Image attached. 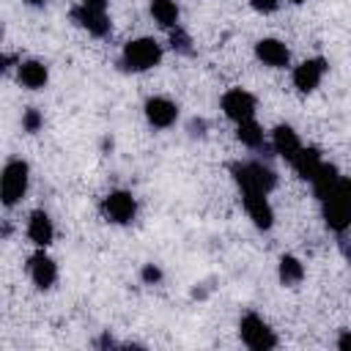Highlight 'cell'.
I'll list each match as a JSON object with an SVG mask.
<instances>
[{
	"label": "cell",
	"instance_id": "24",
	"mask_svg": "<svg viewBox=\"0 0 351 351\" xmlns=\"http://www.w3.org/2000/svg\"><path fill=\"white\" fill-rule=\"evenodd\" d=\"M186 134H189V137L203 140V137L208 134V121H206V118H197V115H195V118H189V121H186Z\"/></svg>",
	"mask_w": 351,
	"mask_h": 351
},
{
	"label": "cell",
	"instance_id": "18",
	"mask_svg": "<svg viewBox=\"0 0 351 351\" xmlns=\"http://www.w3.org/2000/svg\"><path fill=\"white\" fill-rule=\"evenodd\" d=\"M236 137H239V140H241V145H247L250 151H261V148H266V134H263V126H261L255 118L236 123Z\"/></svg>",
	"mask_w": 351,
	"mask_h": 351
},
{
	"label": "cell",
	"instance_id": "17",
	"mask_svg": "<svg viewBox=\"0 0 351 351\" xmlns=\"http://www.w3.org/2000/svg\"><path fill=\"white\" fill-rule=\"evenodd\" d=\"M324 165V159H321V151L318 148H313V145H302V151L296 154V159L291 162V167L296 170V176L299 178H304V181H310L315 173H318V167Z\"/></svg>",
	"mask_w": 351,
	"mask_h": 351
},
{
	"label": "cell",
	"instance_id": "7",
	"mask_svg": "<svg viewBox=\"0 0 351 351\" xmlns=\"http://www.w3.org/2000/svg\"><path fill=\"white\" fill-rule=\"evenodd\" d=\"M219 107H222V112H225L233 123H241V121L255 118V96H252L250 90H244V88H230V90H225L222 99H219Z\"/></svg>",
	"mask_w": 351,
	"mask_h": 351
},
{
	"label": "cell",
	"instance_id": "9",
	"mask_svg": "<svg viewBox=\"0 0 351 351\" xmlns=\"http://www.w3.org/2000/svg\"><path fill=\"white\" fill-rule=\"evenodd\" d=\"M27 274H30V280H33L36 288L49 291V288L55 285V280H58V263L44 252V247H38V250L27 258Z\"/></svg>",
	"mask_w": 351,
	"mask_h": 351
},
{
	"label": "cell",
	"instance_id": "13",
	"mask_svg": "<svg viewBox=\"0 0 351 351\" xmlns=\"http://www.w3.org/2000/svg\"><path fill=\"white\" fill-rule=\"evenodd\" d=\"M255 58L269 69H285L291 60V52L280 38H261L255 44Z\"/></svg>",
	"mask_w": 351,
	"mask_h": 351
},
{
	"label": "cell",
	"instance_id": "12",
	"mask_svg": "<svg viewBox=\"0 0 351 351\" xmlns=\"http://www.w3.org/2000/svg\"><path fill=\"white\" fill-rule=\"evenodd\" d=\"M69 14H71V22H77L82 30H88L96 38H104L110 33V19H107L104 11H96V8H88L82 3H77Z\"/></svg>",
	"mask_w": 351,
	"mask_h": 351
},
{
	"label": "cell",
	"instance_id": "2",
	"mask_svg": "<svg viewBox=\"0 0 351 351\" xmlns=\"http://www.w3.org/2000/svg\"><path fill=\"white\" fill-rule=\"evenodd\" d=\"M162 63V44L156 38H132L123 44V52L118 58V69L126 74H140Z\"/></svg>",
	"mask_w": 351,
	"mask_h": 351
},
{
	"label": "cell",
	"instance_id": "32",
	"mask_svg": "<svg viewBox=\"0 0 351 351\" xmlns=\"http://www.w3.org/2000/svg\"><path fill=\"white\" fill-rule=\"evenodd\" d=\"M25 3H27V5H33V8H38V5H44L47 0H25Z\"/></svg>",
	"mask_w": 351,
	"mask_h": 351
},
{
	"label": "cell",
	"instance_id": "4",
	"mask_svg": "<svg viewBox=\"0 0 351 351\" xmlns=\"http://www.w3.org/2000/svg\"><path fill=\"white\" fill-rule=\"evenodd\" d=\"M30 184V165L25 159H8L3 165V176H0V197L5 208H14Z\"/></svg>",
	"mask_w": 351,
	"mask_h": 351
},
{
	"label": "cell",
	"instance_id": "5",
	"mask_svg": "<svg viewBox=\"0 0 351 351\" xmlns=\"http://www.w3.org/2000/svg\"><path fill=\"white\" fill-rule=\"evenodd\" d=\"M239 335H241V343L252 351H271L277 348V335L274 329L258 315V313H244L241 321H239Z\"/></svg>",
	"mask_w": 351,
	"mask_h": 351
},
{
	"label": "cell",
	"instance_id": "28",
	"mask_svg": "<svg viewBox=\"0 0 351 351\" xmlns=\"http://www.w3.org/2000/svg\"><path fill=\"white\" fill-rule=\"evenodd\" d=\"M337 348L340 351H351V329H343L337 335Z\"/></svg>",
	"mask_w": 351,
	"mask_h": 351
},
{
	"label": "cell",
	"instance_id": "23",
	"mask_svg": "<svg viewBox=\"0 0 351 351\" xmlns=\"http://www.w3.org/2000/svg\"><path fill=\"white\" fill-rule=\"evenodd\" d=\"M41 126H44V115H41V110L27 107V110L22 112V129H25V132H30V134H36Z\"/></svg>",
	"mask_w": 351,
	"mask_h": 351
},
{
	"label": "cell",
	"instance_id": "15",
	"mask_svg": "<svg viewBox=\"0 0 351 351\" xmlns=\"http://www.w3.org/2000/svg\"><path fill=\"white\" fill-rule=\"evenodd\" d=\"M16 80H19L22 88L38 90V88H44L47 80H49V69H47L44 60H19V63H16Z\"/></svg>",
	"mask_w": 351,
	"mask_h": 351
},
{
	"label": "cell",
	"instance_id": "14",
	"mask_svg": "<svg viewBox=\"0 0 351 351\" xmlns=\"http://www.w3.org/2000/svg\"><path fill=\"white\" fill-rule=\"evenodd\" d=\"M271 151H274L277 156H282L285 162H293L296 154L302 151V140H299V134H296L288 123H280V126H274V132H271Z\"/></svg>",
	"mask_w": 351,
	"mask_h": 351
},
{
	"label": "cell",
	"instance_id": "27",
	"mask_svg": "<svg viewBox=\"0 0 351 351\" xmlns=\"http://www.w3.org/2000/svg\"><path fill=\"white\" fill-rule=\"evenodd\" d=\"M93 346H96V348H118L121 343H115V340H112V335H110V332H104Z\"/></svg>",
	"mask_w": 351,
	"mask_h": 351
},
{
	"label": "cell",
	"instance_id": "21",
	"mask_svg": "<svg viewBox=\"0 0 351 351\" xmlns=\"http://www.w3.org/2000/svg\"><path fill=\"white\" fill-rule=\"evenodd\" d=\"M337 178H340V173H337V167L335 165H329V162H324L321 167H318V173L310 178V186H313V195L321 200L335 184H337Z\"/></svg>",
	"mask_w": 351,
	"mask_h": 351
},
{
	"label": "cell",
	"instance_id": "1",
	"mask_svg": "<svg viewBox=\"0 0 351 351\" xmlns=\"http://www.w3.org/2000/svg\"><path fill=\"white\" fill-rule=\"evenodd\" d=\"M321 217L332 233H346L351 228V178L340 176L337 184L321 197Z\"/></svg>",
	"mask_w": 351,
	"mask_h": 351
},
{
	"label": "cell",
	"instance_id": "22",
	"mask_svg": "<svg viewBox=\"0 0 351 351\" xmlns=\"http://www.w3.org/2000/svg\"><path fill=\"white\" fill-rule=\"evenodd\" d=\"M170 33V49L176 52V55H184V58H192L195 55V44H192V36L181 27V25H176L173 30H167Z\"/></svg>",
	"mask_w": 351,
	"mask_h": 351
},
{
	"label": "cell",
	"instance_id": "11",
	"mask_svg": "<svg viewBox=\"0 0 351 351\" xmlns=\"http://www.w3.org/2000/svg\"><path fill=\"white\" fill-rule=\"evenodd\" d=\"M241 203L258 230H271L274 225V208L269 203V195L263 192H241Z\"/></svg>",
	"mask_w": 351,
	"mask_h": 351
},
{
	"label": "cell",
	"instance_id": "26",
	"mask_svg": "<svg viewBox=\"0 0 351 351\" xmlns=\"http://www.w3.org/2000/svg\"><path fill=\"white\" fill-rule=\"evenodd\" d=\"M250 5L258 11V14H274L280 8V0H250Z\"/></svg>",
	"mask_w": 351,
	"mask_h": 351
},
{
	"label": "cell",
	"instance_id": "16",
	"mask_svg": "<svg viewBox=\"0 0 351 351\" xmlns=\"http://www.w3.org/2000/svg\"><path fill=\"white\" fill-rule=\"evenodd\" d=\"M27 239L36 244V247H49L52 239H55V225H52V217L41 208H36L27 219Z\"/></svg>",
	"mask_w": 351,
	"mask_h": 351
},
{
	"label": "cell",
	"instance_id": "8",
	"mask_svg": "<svg viewBox=\"0 0 351 351\" xmlns=\"http://www.w3.org/2000/svg\"><path fill=\"white\" fill-rule=\"evenodd\" d=\"M326 69H329V63H326V58H321V55L302 60V63L293 69V74H291L293 88H296L299 93H313V90L321 85Z\"/></svg>",
	"mask_w": 351,
	"mask_h": 351
},
{
	"label": "cell",
	"instance_id": "33",
	"mask_svg": "<svg viewBox=\"0 0 351 351\" xmlns=\"http://www.w3.org/2000/svg\"><path fill=\"white\" fill-rule=\"evenodd\" d=\"M288 3H293V5H302V3H304V0H288Z\"/></svg>",
	"mask_w": 351,
	"mask_h": 351
},
{
	"label": "cell",
	"instance_id": "10",
	"mask_svg": "<svg viewBox=\"0 0 351 351\" xmlns=\"http://www.w3.org/2000/svg\"><path fill=\"white\" fill-rule=\"evenodd\" d=\"M143 112H145V121H148L154 129H170V126L178 121V104L170 101V99H165V96H151V99H145Z\"/></svg>",
	"mask_w": 351,
	"mask_h": 351
},
{
	"label": "cell",
	"instance_id": "29",
	"mask_svg": "<svg viewBox=\"0 0 351 351\" xmlns=\"http://www.w3.org/2000/svg\"><path fill=\"white\" fill-rule=\"evenodd\" d=\"M337 247H340V255L351 263V241L346 239V233H340V239H337Z\"/></svg>",
	"mask_w": 351,
	"mask_h": 351
},
{
	"label": "cell",
	"instance_id": "31",
	"mask_svg": "<svg viewBox=\"0 0 351 351\" xmlns=\"http://www.w3.org/2000/svg\"><path fill=\"white\" fill-rule=\"evenodd\" d=\"M14 63H19V60H16L14 55H3V71H8V69H11Z\"/></svg>",
	"mask_w": 351,
	"mask_h": 351
},
{
	"label": "cell",
	"instance_id": "20",
	"mask_svg": "<svg viewBox=\"0 0 351 351\" xmlns=\"http://www.w3.org/2000/svg\"><path fill=\"white\" fill-rule=\"evenodd\" d=\"M151 16L159 27L173 30L178 25V3L176 0H151Z\"/></svg>",
	"mask_w": 351,
	"mask_h": 351
},
{
	"label": "cell",
	"instance_id": "3",
	"mask_svg": "<svg viewBox=\"0 0 351 351\" xmlns=\"http://www.w3.org/2000/svg\"><path fill=\"white\" fill-rule=\"evenodd\" d=\"M230 173H233V181L239 186V192H263V195H271L277 189V173L266 165V162H233L230 165Z\"/></svg>",
	"mask_w": 351,
	"mask_h": 351
},
{
	"label": "cell",
	"instance_id": "30",
	"mask_svg": "<svg viewBox=\"0 0 351 351\" xmlns=\"http://www.w3.org/2000/svg\"><path fill=\"white\" fill-rule=\"evenodd\" d=\"M82 5H88V8H96V11H107V3L110 0H80Z\"/></svg>",
	"mask_w": 351,
	"mask_h": 351
},
{
	"label": "cell",
	"instance_id": "25",
	"mask_svg": "<svg viewBox=\"0 0 351 351\" xmlns=\"http://www.w3.org/2000/svg\"><path fill=\"white\" fill-rule=\"evenodd\" d=\"M140 280H143L145 285H156V282H162V269H159L156 263H145V266L140 269Z\"/></svg>",
	"mask_w": 351,
	"mask_h": 351
},
{
	"label": "cell",
	"instance_id": "19",
	"mask_svg": "<svg viewBox=\"0 0 351 351\" xmlns=\"http://www.w3.org/2000/svg\"><path fill=\"white\" fill-rule=\"evenodd\" d=\"M277 277H280L282 285L293 288V285H299L304 280V263L296 255H282L280 263H277Z\"/></svg>",
	"mask_w": 351,
	"mask_h": 351
},
{
	"label": "cell",
	"instance_id": "6",
	"mask_svg": "<svg viewBox=\"0 0 351 351\" xmlns=\"http://www.w3.org/2000/svg\"><path fill=\"white\" fill-rule=\"evenodd\" d=\"M101 214L112 225H129L137 217V197L126 189H112L101 197Z\"/></svg>",
	"mask_w": 351,
	"mask_h": 351
}]
</instances>
